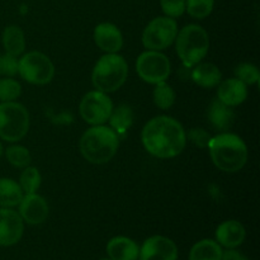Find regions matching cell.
Segmentation results:
<instances>
[{"label": "cell", "instance_id": "6da1fadb", "mask_svg": "<svg viewBox=\"0 0 260 260\" xmlns=\"http://www.w3.org/2000/svg\"><path fill=\"white\" fill-rule=\"evenodd\" d=\"M141 140L145 150L152 156L170 159L182 154L187 145V134L177 119L157 116L145 124Z\"/></svg>", "mask_w": 260, "mask_h": 260}, {"label": "cell", "instance_id": "7a4b0ae2", "mask_svg": "<svg viewBox=\"0 0 260 260\" xmlns=\"http://www.w3.org/2000/svg\"><path fill=\"white\" fill-rule=\"evenodd\" d=\"M207 147L213 164L225 173L240 172L248 161V147L235 134L222 132L211 137Z\"/></svg>", "mask_w": 260, "mask_h": 260}, {"label": "cell", "instance_id": "3957f363", "mask_svg": "<svg viewBox=\"0 0 260 260\" xmlns=\"http://www.w3.org/2000/svg\"><path fill=\"white\" fill-rule=\"evenodd\" d=\"M119 146V136L104 124L93 126L81 136L79 147L86 161L91 164H106L117 154Z\"/></svg>", "mask_w": 260, "mask_h": 260}, {"label": "cell", "instance_id": "277c9868", "mask_svg": "<svg viewBox=\"0 0 260 260\" xmlns=\"http://www.w3.org/2000/svg\"><path fill=\"white\" fill-rule=\"evenodd\" d=\"M174 42L177 55L187 68L200 63L210 50L208 33L198 24H188L178 30Z\"/></svg>", "mask_w": 260, "mask_h": 260}, {"label": "cell", "instance_id": "5b68a950", "mask_svg": "<svg viewBox=\"0 0 260 260\" xmlns=\"http://www.w3.org/2000/svg\"><path fill=\"white\" fill-rule=\"evenodd\" d=\"M128 65L118 53H106L95 63L91 73V81L96 90L113 93L127 80Z\"/></svg>", "mask_w": 260, "mask_h": 260}, {"label": "cell", "instance_id": "8992f818", "mask_svg": "<svg viewBox=\"0 0 260 260\" xmlns=\"http://www.w3.org/2000/svg\"><path fill=\"white\" fill-rule=\"evenodd\" d=\"M29 129V113L18 102L0 103V139L7 142H18Z\"/></svg>", "mask_w": 260, "mask_h": 260}, {"label": "cell", "instance_id": "52a82bcc", "mask_svg": "<svg viewBox=\"0 0 260 260\" xmlns=\"http://www.w3.org/2000/svg\"><path fill=\"white\" fill-rule=\"evenodd\" d=\"M18 74L33 85H46L55 76V66L47 55L30 51L18 61Z\"/></svg>", "mask_w": 260, "mask_h": 260}, {"label": "cell", "instance_id": "ba28073f", "mask_svg": "<svg viewBox=\"0 0 260 260\" xmlns=\"http://www.w3.org/2000/svg\"><path fill=\"white\" fill-rule=\"evenodd\" d=\"M178 35V24L173 18L157 17L142 32V45L151 51L167 50Z\"/></svg>", "mask_w": 260, "mask_h": 260}, {"label": "cell", "instance_id": "9c48e42d", "mask_svg": "<svg viewBox=\"0 0 260 260\" xmlns=\"http://www.w3.org/2000/svg\"><path fill=\"white\" fill-rule=\"evenodd\" d=\"M136 71L145 83L155 85L161 81H167L172 73V65L164 53L147 50L137 57Z\"/></svg>", "mask_w": 260, "mask_h": 260}, {"label": "cell", "instance_id": "30bf717a", "mask_svg": "<svg viewBox=\"0 0 260 260\" xmlns=\"http://www.w3.org/2000/svg\"><path fill=\"white\" fill-rule=\"evenodd\" d=\"M112 111L113 103L111 98L107 93L99 90L86 93L79 106L81 118L91 126H101L108 122Z\"/></svg>", "mask_w": 260, "mask_h": 260}, {"label": "cell", "instance_id": "8fae6325", "mask_svg": "<svg viewBox=\"0 0 260 260\" xmlns=\"http://www.w3.org/2000/svg\"><path fill=\"white\" fill-rule=\"evenodd\" d=\"M178 246L167 236L155 235L146 239L140 248L139 260H177Z\"/></svg>", "mask_w": 260, "mask_h": 260}, {"label": "cell", "instance_id": "7c38bea8", "mask_svg": "<svg viewBox=\"0 0 260 260\" xmlns=\"http://www.w3.org/2000/svg\"><path fill=\"white\" fill-rule=\"evenodd\" d=\"M24 233V222L17 211L0 208V246H12L19 243Z\"/></svg>", "mask_w": 260, "mask_h": 260}, {"label": "cell", "instance_id": "4fadbf2b", "mask_svg": "<svg viewBox=\"0 0 260 260\" xmlns=\"http://www.w3.org/2000/svg\"><path fill=\"white\" fill-rule=\"evenodd\" d=\"M19 215L23 222L28 225H41L45 222L50 213L47 202L37 193L24 194L19 205Z\"/></svg>", "mask_w": 260, "mask_h": 260}, {"label": "cell", "instance_id": "5bb4252c", "mask_svg": "<svg viewBox=\"0 0 260 260\" xmlns=\"http://www.w3.org/2000/svg\"><path fill=\"white\" fill-rule=\"evenodd\" d=\"M94 42L106 53H117L123 46L121 30L113 23H101L94 29Z\"/></svg>", "mask_w": 260, "mask_h": 260}, {"label": "cell", "instance_id": "9a60e30c", "mask_svg": "<svg viewBox=\"0 0 260 260\" xmlns=\"http://www.w3.org/2000/svg\"><path fill=\"white\" fill-rule=\"evenodd\" d=\"M216 241L226 249H236L244 243L246 230L243 223L236 220H229L220 223L216 229Z\"/></svg>", "mask_w": 260, "mask_h": 260}, {"label": "cell", "instance_id": "2e32d148", "mask_svg": "<svg viewBox=\"0 0 260 260\" xmlns=\"http://www.w3.org/2000/svg\"><path fill=\"white\" fill-rule=\"evenodd\" d=\"M217 86V99L231 108L240 106L248 98V86L236 78L221 81Z\"/></svg>", "mask_w": 260, "mask_h": 260}, {"label": "cell", "instance_id": "e0dca14e", "mask_svg": "<svg viewBox=\"0 0 260 260\" xmlns=\"http://www.w3.org/2000/svg\"><path fill=\"white\" fill-rule=\"evenodd\" d=\"M107 254L111 260H139L140 246L132 239L116 236L107 244Z\"/></svg>", "mask_w": 260, "mask_h": 260}, {"label": "cell", "instance_id": "ac0fdd59", "mask_svg": "<svg viewBox=\"0 0 260 260\" xmlns=\"http://www.w3.org/2000/svg\"><path fill=\"white\" fill-rule=\"evenodd\" d=\"M207 117L211 126L215 129H218V131L230 129V127L234 123V119H235V114H234L231 107L221 103L218 99H215L211 103V106L208 107Z\"/></svg>", "mask_w": 260, "mask_h": 260}, {"label": "cell", "instance_id": "d6986e66", "mask_svg": "<svg viewBox=\"0 0 260 260\" xmlns=\"http://www.w3.org/2000/svg\"><path fill=\"white\" fill-rule=\"evenodd\" d=\"M190 78L202 88H215L221 83V71L216 65L211 62H200L193 66V70L190 73Z\"/></svg>", "mask_w": 260, "mask_h": 260}, {"label": "cell", "instance_id": "ffe728a7", "mask_svg": "<svg viewBox=\"0 0 260 260\" xmlns=\"http://www.w3.org/2000/svg\"><path fill=\"white\" fill-rule=\"evenodd\" d=\"M3 46L5 53L18 57L25 50V37L18 25H8L3 32Z\"/></svg>", "mask_w": 260, "mask_h": 260}, {"label": "cell", "instance_id": "44dd1931", "mask_svg": "<svg viewBox=\"0 0 260 260\" xmlns=\"http://www.w3.org/2000/svg\"><path fill=\"white\" fill-rule=\"evenodd\" d=\"M222 246L216 240L203 239L192 246L189 251V260H221L222 258Z\"/></svg>", "mask_w": 260, "mask_h": 260}, {"label": "cell", "instance_id": "7402d4cb", "mask_svg": "<svg viewBox=\"0 0 260 260\" xmlns=\"http://www.w3.org/2000/svg\"><path fill=\"white\" fill-rule=\"evenodd\" d=\"M23 193L19 183L9 178H0V206L4 208H13L22 201Z\"/></svg>", "mask_w": 260, "mask_h": 260}, {"label": "cell", "instance_id": "603a6c76", "mask_svg": "<svg viewBox=\"0 0 260 260\" xmlns=\"http://www.w3.org/2000/svg\"><path fill=\"white\" fill-rule=\"evenodd\" d=\"M108 121L111 123V128L119 136L122 134H126L127 129L132 126L134 112L127 104H121L116 109L113 108Z\"/></svg>", "mask_w": 260, "mask_h": 260}, {"label": "cell", "instance_id": "cb8c5ba5", "mask_svg": "<svg viewBox=\"0 0 260 260\" xmlns=\"http://www.w3.org/2000/svg\"><path fill=\"white\" fill-rule=\"evenodd\" d=\"M152 98L157 108L167 111L175 103V91L167 81H161L159 84H155Z\"/></svg>", "mask_w": 260, "mask_h": 260}, {"label": "cell", "instance_id": "d4e9b609", "mask_svg": "<svg viewBox=\"0 0 260 260\" xmlns=\"http://www.w3.org/2000/svg\"><path fill=\"white\" fill-rule=\"evenodd\" d=\"M19 185L24 194L37 193L41 185V174L37 168L27 167L22 172L19 178Z\"/></svg>", "mask_w": 260, "mask_h": 260}, {"label": "cell", "instance_id": "484cf974", "mask_svg": "<svg viewBox=\"0 0 260 260\" xmlns=\"http://www.w3.org/2000/svg\"><path fill=\"white\" fill-rule=\"evenodd\" d=\"M7 155V160L15 168H19V169H24V168L29 167L30 161H32V157H30L29 151H28L27 147L20 146V145H13L9 146L5 151Z\"/></svg>", "mask_w": 260, "mask_h": 260}, {"label": "cell", "instance_id": "4316f807", "mask_svg": "<svg viewBox=\"0 0 260 260\" xmlns=\"http://www.w3.org/2000/svg\"><path fill=\"white\" fill-rule=\"evenodd\" d=\"M213 0H185V10L196 19H205L212 13Z\"/></svg>", "mask_w": 260, "mask_h": 260}, {"label": "cell", "instance_id": "83f0119b", "mask_svg": "<svg viewBox=\"0 0 260 260\" xmlns=\"http://www.w3.org/2000/svg\"><path fill=\"white\" fill-rule=\"evenodd\" d=\"M22 94V86L12 78L0 79V102H14Z\"/></svg>", "mask_w": 260, "mask_h": 260}, {"label": "cell", "instance_id": "f1b7e54d", "mask_svg": "<svg viewBox=\"0 0 260 260\" xmlns=\"http://www.w3.org/2000/svg\"><path fill=\"white\" fill-rule=\"evenodd\" d=\"M235 76L236 79L243 81L246 85H253V84H258L260 80V74L258 68L253 63L244 62L238 65L235 69Z\"/></svg>", "mask_w": 260, "mask_h": 260}, {"label": "cell", "instance_id": "f546056e", "mask_svg": "<svg viewBox=\"0 0 260 260\" xmlns=\"http://www.w3.org/2000/svg\"><path fill=\"white\" fill-rule=\"evenodd\" d=\"M162 12L169 18H179L185 12V0H160Z\"/></svg>", "mask_w": 260, "mask_h": 260}, {"label": "cell", "instance_id": "4dcf8cb0", "mask_svg": "<svg viewBox=\"0 0 260 260\" xmlns=\"http://www.w3.org/2000/svg\"><path fill=\"white\" fill-rule=\"evenodd\" d=\"M15 74H18V60L15 56L0 55V75L12 78Z\"/></svg>", "mask_w": 260, "mask_h": 260}, {"label": "cell", "instance_id": "1f68e13d", "mask_svg": "<svg viewBox=\"0 0 260 260\" xmlns=\"http://www.w3.org/2000/svg\"><path fill=\"white\" fill-rule=\"evenodd\" d=\"M190 141L198 147H207L208 142H210L211 136L207 131H205L203 128H192L188 135Z\"/></svg>", "mask_w": 260, "mask_h": 260}, {"label": "cell", "instance_id": "d6a6232c", "mask_svg": "<svg viewBox=\"0 0 260 260\" xmlns=\"http://www.w3.org/2000/svg\"><path fill=\"white\" fill-rule=\"evenodd\" d=\"M221 260H250L243 253L238 251L236 249H228L222 253V258Z\"/></svg>", "mask_w": 260, "mask_h": 260}, {"label": "cell", "instance_id": "836d02e7", "mask_svg": "<svg viewBox=\"0 0 260 260\" xmlns=\"http://www.w3.org/2000/svg\"><path fill=\"white\" fill-rule=\"evenodd\" d=\"M3 150H4V149H3V145H2V142H0V156L3 155Z\"/></svg>", "mask_w": 260, "mask_h": 260}, {"label": "cell", "instance_id": "e575fe53", "mask_svg": "<svg viewBox=\"0 0 260 260\" xmlns=\"http://www.w3.org/2000/svg\"><path fill=\"white\" fill-rule=\"evenodd\" d=\"M101 260H111L109 258H104V259H101Z\"/></svg>", "mask_w": 260, "mask_h": 260}]
</instances>
